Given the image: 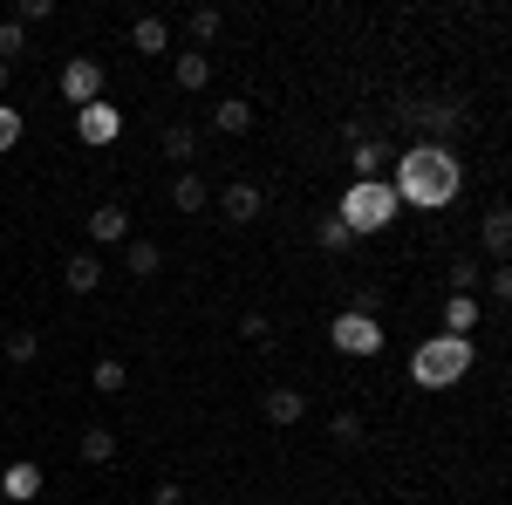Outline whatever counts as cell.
Returning <instances> with one entry per match:
<instances>
[{
	"instance_id": "7",
	"label": "cell",
	"mask_w": 512,
	"mask_h": 505,
	"mask_svg": "<svg viewBox=\"0 0 512 505\" xmlns=\"http://www.w3.org/2000/svg\"><path fill=\"white\" fill-rule=\"evenodd\" d=\"M76 137L89 144V151L117 144V137H123V110H110V103H89V110H76Z\"/></svg>"
},
{
	"instance_id": "13",
	"label": "cell",
	"mask_w": 512,
	"mask_h": 505,
	"mask_svg": "<svg viewBox=\"0 0 512 505\" xmlns=\"http://www.w3.org/2000/svg\"><path fill=\"white\" fill-rule=\"evenodd\" d=\"M355 178H390V144L383 137H355Z\"/></svg>"
},
{
	"instance_id": "16",
	"label": "cell",
	"mask_w": 512,
	"mask_h": 505,
	"mask_svg": "<svg viewBox=\"0 0 512 505\" xmlns=\"http://www.w3.org/2000/svg\"><path fill=\"white\" fill-rule=\"evenodd\" d=\"M472 328H478V301L472 294H451V301H444V335H465V342H472Z\"/></svg>"
},
{
	"instance_id": "28",
	"label": "cell",
	"mask_w": 512,
	"mask_h": 505,
	"mask_svg": "<svg viewBox=\"0 0 512 505\" xmlns=\"http://www.w3.org/2000/svg\"><path fill=\"white\" fill-rule=\"evenodd\" d=\"M21 48H28V28L7 14V21H0V62H7V55H21Z\"/></svg>"
},
{
	"instance_id": "18",
	"label": "cell",
	"mask_w": 512,
	"mask_h": 505,
	"mask_svg": "<svg viewBox=\"0 0 512 505\" xmlns=\"http://www.w3.org/2000/svg\"><path fill=\"white\" fill-rule=\"evenodd\" d=\"M205 178H198V171H178V178H171V205H178V212H205Z\"/></svg>"
},
{
	"instance_id": "25",
	"label": "cell",
	"mask_w": 512,
	"mask_h": 505,
	"mask_svg": "<svg viewBox=\"0 0 512 505\" xmlns=\"http://www.w3.org/2000/svg\"><path fill=\"white\" fill-rule=\"evenodd\" d=\"M185 28H192V48H205V41L226 28V14H219V7H192V21H185Z\"/></svg>"
},
{
	"instance_id": "30",
	"label": "cell",
	"mask_w": 512,
	"mask_h": 505,
	"mask_svg": "<svg viewBox=\"0 0 512 505\" xmlns=\"http://www.w3.org/2000/svg\"><path fill=\"white\" fill-rule=\"evenodd\" d=\"M14 144H21V110L0 103V151H14Z\"/></svg>"
},
{
	"instance_id": "19",
	"label": "cell",
	"mask_w": 512,
	"mask_h": 505,
	"mask_svg": "<svg viewBox=\"0 0 512 505\" xmlns=\"http://www.w3.org/2000/svg\"><path fill=\"white\" fill-rule=\"evenodd\" d=\"M123 267L137 273V280H151V273L164 267V253L151 246V239H123Z\"/></svg>"
},
{
	"instance_id": "27",
	"label": "cell",
	"mask_w": 512,
	"mask_h": 505,
	"mask_svg": "<svg viewBox=\"0 0 512 505\" xmlns=\"http://www.w3.org/2000/svg\"><path fill=\"white\" fill-rule=\"evenodd\" d=\"M328 437H335V444H362V417H355V410H335Z\"/></svg>"
},
{
	"instance_id": "26",
	"label": "cell",
	"mask_w": 512,
	"mask_h": 505,
	"mask_svg": "<svg viewBox=\"0 0 512 505\" xmlns=\"http://www.w3.org/2000/svg\"><path fill=\"white\" fill-rule=\"evenodd\" d=\"M315 246H321V253H349V226H342V219H321Z\"/></svg>"
},
{
	"instance_id": "29",
	"label": "cell",
	"mask_w": 512,
	"mask_h": 505,
	"mask_svg": "<svg viewBox=\"0 0 512 505\" xmlns=\"http://www.w3.org/2000/svg\"><path fill=\"white\" fill-rule=\"evenodd\" d=\"M48 14H55V0H14V21H21V28H35Z\"/></svg>"
},
{
	"instance_id": "15",
	"label": "cell",
	"mask_w": 512,
	"mask_h": 505,
	"mask_svg": "<svg viewBox=\"0 0 512 505\" xmlns=\"http://www.w3.org/2000/svg\"><path fill=\"white\" fill-rule=\"evenodd\" d=\"M158 151L171 157V164H185L192 171V151H198V137H192V123H164V137H158Z\"/></svg>"
},
{
	"instance_id": "31",
	"label": "cell",
	"mask_w": 512,
	"mask_h": 505,
	"mask_svg": "<svg viewBox=\"0 0 512 505\" xmlns=\"http://www.w3.org/2000/svg\"><path fill=\"white\" fill-rule=\"evenodd\" d=\"M444 280H451V294H472V287H478V267H472V260H458Z\"/></svg>"
},
{
	"instance_id": "5",
	"label": "cell",
	"mask_w": 512,
	"mask_h": 505,
	"mask_svg": "<svg viewBox=\"0 0 512 505\" xmlns=\"http://www.w3.org/2000/svg\"><path fill=\"white\" fill-rule=\"evenodd\" d=\"M62 96H69L76 110L103 103V62H96V55H69V62H62Z\"/></svg>"
},
{
	"instance_id": "20",
	"label": "cell",
	"mask_w": 512,
	"mask_h": 505,
	"mask_svg": "<svg viewBox=\"0 0 512 505\" xmlns=\"http://www.w3.org/2000/svg\"><path fill=\"white\" fill-rule=\"evenodd\" d=\"M506 246H512V212H506V205H492V212H485V253L506 260Z\"/></svg>"
},
{
	"instance_id": "8",
	"label": "cell",
	"mask_w": 512,
	"mask_h": 505,
	"mask_svg": "<svg viewBox=\"0 0 512 505\" xmlns=\"http://www.w3.org/2000/svg\"><path fill=\"white\" fill-rule=\"evenodd\" d=\"M219 212H226L233 226H253V219L267 212V198H260V185H246V178H233V185L219 192Z\"/></svg>"
},
{
	"instance_id": "35",
	"label": "cell",
	"mask_w": 512,
	"mask_h": 505,
	"mask_svg": "<svg viewBox=\"0 0 512 505\" xmlns=\"http://www.w3.org/2000/svg\"><path fill=\"white\" fill-rule=\"evenodd\" d=\"M0 89H7V62H0Z\"/></svg>"
},
{
	"instance_id": "22",
	"label": "cell",
	"mask_w": 512,
	"mask_h": 505,
	"mask_svg": "<svg viewBox=\"0 0 512 505\" xmlns=\"http://www.w3.org/2000/svg\"><path fill=\"white\" fill-rule=\"evenodd\" d=\"M110 458H117V430L89 424L82 430V465H110Z\"/></svg>"
},
{
	"instance_id": "6",
	"label": "cell",
	"mask_w": 512,
	"mask_h": 505,
	"mask_svg": "<svg viewBox=\"0 0 512 505\" xmlns=\"http://www.w3.org/2000/svg\"><path fill=\"white\" fill-rule=\"evenodd\" d=\"M403 117H410L417 130H424L417 144H444V137H451V130L465 123V110H458V103H444V96H424V103H410Z\"/></svg>"
},
{
	"instance_id": "2",
	"label": "cell",
	"mask_w": 512,
	"mask_h": 505,
	"mask_svg": "<svg viewBox=\"0 0 512 505\" xmlns=\"http://www.w3.org/2000/svg\"><path fill=\"white\" fill-rule=\"evenodd\" d=\"M472 362H478V349L465 335H431V342L410 349V383L417 389H458L472 376Z\"/></svg>"
},
{
	"instance_id": "23",
	"label": "cell",
	"mask_w": 512,
	"mask_h": 505,
	"mask_svg": "<svg viewBox=\"0 0 512 505\" xmlns=\"http://www.w3.org/2000/svg\"><path fill=\"white\" fill-rule=\"evenodd\" d=\"M130 41H137V55H164V48H171V28H164L158 14H144V21L130 28Z\"/></svg>"
},
{
	"instance_id": "11",
	"label": "cell",
	"mask_w": 512,
	"mask_h": 505,
	"mask_svg": "<svg viewBox=\"0 0 512 505\" xmlns=\"http://www.w3.org/2000/svg\"><path fill=\"white\" fill-rule=\"evenodd\" d=\"M62 287H69V294H96V287H103V260H96V253H69Z\"/></svg>"
},
{
	"instance_id": "1",
	"label": "cell",
	"mask_w": 512,
	"mask_h": 505,
	"mask_svg": "<svg viewBox=\"0 0 512 505\" xmlns=\"http://www.w3.org/2000/svg\"><path fill=\"white\" fill-rule=\"evenodd\" d=\"M458 185H465V164H458L451 144H410L403 157H390L396 205H424V212H437V205L458 198Z\"/></svg>"
},
{
	"instance_id": "9",
	"label": "cell",
	"mask_w": 512,
	"mask_h": 505,
	"mask_svg": "<svg viewBox=\"0 0 512 505\" xmlns=\"http://www.w3.org/2000/svg\"><path fill=\"white\" fill-rule=\"evenodd\" d=\"M260 410H267V424H274V430H294L301 417H308V396H301L294 383H280V389H267V403H260Z\"/></svg>"
},
{
	"instance_id": "3",
	"label": "cell",
	"mask_w": 512,
	"mask_h": 505,
	"mask_svg": "<svg viewBox=\"0 0 512 505\" xmlns=\"http://www.w3.org/2000/svg\"><path fill=\"white\" fill-rule=\"evenodd\" d=\"M396 212V192H390V178H355L349 192H342V205H335V219L349 226V239H369V233H383Z\"/></svg>"
},
{
	"instance_id": "32",
	"label": "cell",
	"mask_w": 512,
	"mask_h": 505,
	"mask_svg": "<svg viewBox=\"0 0 512 505\" xmlns=\"http://www.w3.org/2000/svg\"><path fill=\"white\" fill-rule=\"evenodd\" d=\"M239 335H246V342H274V321H267V314H246Z\"/></svg>"
},
{
	"instance_id": "34",
	"label": "cell",
	"mask_w": 512,
	"mask_h": 505,
	"mask_svg": "<svg viewBox=\"0 0 512 505\" xmlns=\"http://www.w3.org/2000/svg\"><path fill=\"white\" fill-rule=\"evenodd\" d=\"M151 505H185V485H171V478H164L158 492H151Z\"/></svg>"
},
{
	"instance_id": "21",
	"label": "cell",
	"mask_w": 512,
	"mask_h": 505,
	"mask_svg": "<svg viewBox=\"0 0 512 505\" xmlns=\"http://www.w3.org/2000/svg\"><path fill=\"white\" fill-rule=\"evenodd\" d=\"M0 355H7L14 369H28V362L41 355V335H35V328H7V342H0Z\"/></svg>"
},
{
	"instance_id": "33",
	"label": "cell",
	"mask_w": 512,
	"mask_h": 505,
	"mask_svg": "<svg viewBox=\"0 0 512 505\" xmlns=\"http://www.w3.org/2000/svg\"><path fill=\"white\" fill-rule=\"evenodd\" d=\"M485 287H492V301H499V308L512 301V273H506V267H499V273H485Z\"/></svg>"
},
{
	"instance_id": "24",
	"label": "cell",
	"mask_w": 512,
	"mask_h": 505,
	"mask_svg": "<svg viewBox=\"0 0 512 505\" xmlns=\"http://www.w3.org/2000/svg\"><path fill=\"white\" fill-rule=\"evenodd\" d=\"M89 383L103 389V396H123V389H130V369H123L117 355H103V362H96V369H89Z\"/></svg>"
},
{
	"instance_id": "12",
	"label": "cell",
	"mask_w": 512,
	"mask_h": 505,
	"mask_svg": "<svg viewBox=\"0 0 512 505\" xmlns=\"http://www.w3.org/2000/svg\"><path fill=\"white\" fill-rule=\"evenodd\" d=\"M0 492H7L14 505L41 499V465H28V458H21V465H7V471H0Z\"/></svg>"
},
{
	"instance_id": "17",
	"label": "cell",
	"mask_w": 512,
	"mask_h": 505,
	"mask_svg": "<svg viewBox=\"0 0 512 505\" xmlns=\"http://www.w3.org/2000/svg\"><path fill=\"white\" fill-rule=\"evenodd\" d=\"M171 76H178V89H192V96H198V89L212 82V55H198V48H192V55H178Z\"/></svg>"
},
{
	"instance_id": "14",
	"label": "cell",
	"mask_w": 512,
	"mask_h": 505,
	"mask_svg": "<svg viewBox=\"0 0 512 505\" xmlns=\"http://www.w3.org/2000/svg\"><path fill=\"white\" fill-rule=\"evenodd\" d=\"M212 130H226V137H246V130H253V103H246V96H226V103L212 110Z\"/></svg>"
},
{
	"instance_id": "4",
	"label": "cell",
	"mask_w": 512,
	"mask_h": 505,
	"mask_svg": "<svg viewBox=\"0 0 512 505\" xmlns=\"http://www.w3.org/2000/svg\"><path fill=\"white\" fill-rule=\"evenodd\" d=\"M328 342H335V349L342 355H383V342H390V335H383V321H376V314H335V321H328Z\"/></svg>"
},
{
	"instance_id": "10",
	"label": "cell",
	"mask_w": 512,
	"mask_h": 505,
	"mask_svg": "<svg viewBox=\"0 0 512 505\" xmlns=\"http://www.w3.org/2000/svg\"><path fill=\"white\" fill-rule=\"evenodd\" d=\"M89 239H96V246H123V239H130V212H123V205H96V212H89Z\"/></svg>"
}]
</instances>
